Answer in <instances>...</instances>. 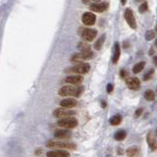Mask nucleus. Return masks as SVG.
I'll return each instance as SVG.
<instances>
[{
    "instance_id": "nucleus-2",
    "label": "nucleus",
    "mask_w": 157,
    "mask_h": 157,
    "mask_svg": "<svg viewBox=\"0 0 157 157\" xmlns=\"http://www.w3.org/2000/svg\"><path fill=\"white\" fill-rule=\"evenodd\" d=\"M46 146L49 148H59V149H69V150H75L77 146L73 142H54V140H49L46 143Z\"/></svg>"
},
{
    "instance_id": "nucleus-20",
    "label": "nucleus",
    "mask_w": 157,
    "mask_h": 157,
    "mask_svg": "<svg viewBox=\"0 0 157 157\" xmlns=\"http://www.w3.org/2000/svg\"><path fill=\"white\" fill-rule=\"evenodd\" d=\"M127 137V132L124 131V130H120V131L116 132L114 135V139L118 142H121V140H124Z\"/></svg>"
},
{
    "instance_id": "nucleus-14",
    "label": "nucleus",
    "mask_w": 157,
    "mask_h": 157,
    "mask_svg": "<svg viewBox=\"0 0 157 157\" xmlns=\"http://www.w3.org/2000/svg\"><path fill=\"white\" fill-rule=\"evenodd\" d=\"M78 104L77 100L75 98H72V97H69V98H65L60 102V105L63 108H67V109H70V108L76 107Z\"/></svg>"
},
{
    "instance_id": "nucleus-4",
    "label": "nucleus",
    "mask_w": 157,
    "mask_h": 157,
    "mask_svg": "<svg viewBox=\"0 0 157 157\" xmlns=\"http://www.w3.org/2000/svg\"><path fill=\"white\" fill-rule=\"evenodd\" d=\"M57 125L60 127V128H64L66 130L74 129L78 126V120L75 117L63 118V119H60V120L57 122Z\"/></svg>"
},
{
    "instance_id": "nucleus-12",
    "label": "nucleus",
    "mask_w": 157,
    "mask_h": 157,
    "mask_svg": "<svg viewBox=\"0 0 157 157\" xmlns=\"http://www.w3.org/2000/svg\"><path fill=\"white\" fill-rule=\"evenodd\" d=\"M126 83L132 90H139L140 88V81L137 78H128L126 80Z\"/></svg>"
},
{
    "instance_id": "nucleus-37",
    "label": "nucleus",
    "mask_w": 157,
    "mask_h": 157,
    "mask_svg": "<svg viewBox=\"0 0 157 157\" xmlns=\"http://www.w3.org/2000/svg\"><path fill=\"white\" fill-rule=\"evenodd\" d=\"M155 134H156V136H157V129H156V132H155Z\"/></svg>"
},
{
    "instance_id": "nucleus-25",
    "label": "nucleus",
    "mask_w": 157,
    "mask_h": 157,
    "mask_svg": "<svg viewBox=\"0 0 157 157\" xmlns=\"http://www.w3.org/2000/svg\"><path fill=\"white\" fill-rule=\"evenodd\" d=\"M154 74V69H150V70H148L147 73H145L144 76H143V80L144 81H148V80H150L151 77L153 76Z\"/></svg>"
},
{
    "instance_id": "nucleus-18",
    "label": "nucleus",
    "mask_w": 157,
    "mask_h": 157,
    "mask_svg": "<svg viewBox=\"0 0 157 157\" xmlns=\"http://www.w3.org/2000/svg\"><path fill=\"white\" fill-rule=\"evenodd\" d=\"M144 67H145V62L143 61L139 62V63H137L132 67V73H134V74H139V73L144 69Z\"/></svg>"
},
{
    "instance_id": "nucleus-9",
    "label": "nucleus",
    "mask_w": 157,
    "mask_h": 157,
    "mask_svg": "<svg viewBox=\"0 0 157 157\" xmlns=\"http://www.w3.org/2000/svg\"><path fill=\"white\" fill-rule=\"evenodd\" d=\"M82 21L86 26H93V25H94V23H95L96 17L93 13L86 12V13H83V15L82 17Z\"/></svg>"
},
{
    "instance_id": "nucleus-38",
    "label": "nucleus",
    "mask_w": 157,
    "mask_h": 157,
    "mask_svg": "<svg viewBox=\"0 0 157 157\" xmlns=\"http://www.w3.org/2000/svg\"><path fill=\"white\" fill-rule=\"evenodd\" d=\"M156 32H157V27H156Z\"/></svg>"
},
{
    "instance_id": "nucleus-36",
    "label": "nucleus",
    "mask_w": 157,
    "mask_h": 157,
    "mask_svg": "<svg viewBox=\"0 0 157 157\" xmlns=\"http://www.w3.org/2000/svg\"><path fill=\"white\" fill-rule=\"evenodd\" d=\"M155 45H156V46H157V39H156V41H155Z\"/></svg>"
},
{
    "instance_id": "nucleus-34",
    "label": "nucleus",
    "mask_w": 157,
    "mask_h": 157,
    "mask_svg": "<svg viewBox=\"0 0 157 157\" xmlns=\"http://www.w3.org/2000/svg\"><path fill=\"white\" fill-rule=\"evenodd\" d=\"M82 1H83V3L86 4V3H88V0H82Z\"/></svg>"
},
{
    "instance_id": "nucleus-1",
    "label": "nucleus",
    "mask_w": 157,
    "mask_h": 157,
    "mask_svg": "<svg viewBox=\"0 0 157 157\" xmlns=\"http://www.w3.org/2000/svg\"><path fill=\"white\" fill-rule=\"evenodd\" d=\"M60 96H74V97H80L81 94L83 93V88L82 86H65L59 89L58 91Z\"/></svg>"
},
{
    "instance_id": "nucleus-15",
    "label": "nucleus",
    "mask_w": 157,
    "mask_h": 157,
    "mask_svg": "<svg viewBox=\"0 0 157 157\" xmlns=\"http://www.w3.org/2000/svg\"><path fill=\"white\" fill-rule=\"evenodd\" d=\"M46 155L47 157H70V153L66 150L57 149V150L48 151Z\"/></svg>"
},
{
    "instance_id": "nucleus-24",
    "label": "nucleus",
    "mask_w": 157,
    "mask_h": 157,
    "mask_svg": "<svg viewBox=\"0 0 157 157\" xmlns=\"http://www.w3.org/2000/svg\"><path fill=\"white\" fill-rule=\"evenodd\" d=\"M155 36H156L155 32L152 31V29H151V31H147V32H146V34H145V39L149 41V40L153 39L154 37H155Z\"/></svg>"
},
{
    "instance_id": "nucleus-19",
    "label": "nucleus",
    "mask_w": 157,
    "mask_h": 157,
    "mask_svg": "<svg viewBox=\"0 0 157 157\" xmlns=\"http://www.w3.org/2000/svg\"><path fill=\"white\" fill-rule=\"evenodd\" d=\"M105 39H106V36H105V34H102V36L96 40V42L94 43V49H95V50H100V49H101L102 45H103V43L105 41Z\"/></svg>"
},
{
    "instance_id": "nucleus-35",
    "label": "nucleus",
    "mask_w": 157,
    "mask_h": 157,
    "mask_svg": "<svg viewBox=\"0 0 157 157\" xmlns=\"http://www.w3.org/2000/svg\"><path fill=\"white\" fill-rule=\"evenodd\" d=\"M93 1L95 2V3H98V2L100 1V0H93Z\"/></svg>"
},
{
    "instance_id": "nucleus-8",
    "label": "nucleus",
    "mask_w": 157,
    "mask_h": 157,
    "mask_svg": "<svg viewBox=\"0 0 157 157\" xmlns=\"http://www.w3.org/2000/svg\"><path fill=\"white\" fill-rule=\"evenodd\" d=\"M81 34L86 41H93L97 36V31L93 29H83Z\"/></svg>"
},
{
    "instance_id": "nucleus-17",
    "label": "nucleus",
    "mask_w": 157,
    "mask_h": 157,
    "mask_svg": "<svg viewBox=\"0 0 157 157\" xmlns=\"http://www.w3.org/2000/svg\"><path fill=\"white\" fill-rule=\"evenodd\" d=\"M146 139H147L148 146L150 147V149L152 151H155L157 149V140L155 139V137L151 135V132H148Z\"/></svg>"
},
{
    "instance_id": "nucleus-11",
    "label": "nucleus",
    "mask_w": 157,
    "mask_h": 157,
    "mask_svg": "<svg viewBox=\"0 0 157 157\" xmlns=\"http://www.w3.org/2000/svg\"><path fill=\"white\" fill-rule=\"evenodd\" d=\"M109 4L107 2H98V3H93L90 5V9L93 12H97V13H102L104 11L107 10Z\"/></svg>"
},
{
    "instance_id": "nucleus-32",
    "label": "nucleus",
    "mask_w": 157,
    "mask_h": 157,
    "mask_svg": "<svg viewBox=\"0 0 157 157\" xmlns=\"http://www.w3.org/2000/svg\"><path fill=\"white\" fill-rule=\"evenodd\" d=\"M101 103H102V107H106V103H105L104 101H102Z\"/></svg>"
},
{
    "instance_id": "nucleus-16",
    "label": "nucleus",
    "mask_w": 157,
    "mask_h": 157,
    "mask_svg": "<svg viewBox=\"0 0 157 157\" xmlns=\"http://www.w3.org/2000/svg\"><path fill=\"white\" fill-rule=\"evenodd\" d=\"M121 55V48H120V44L119 42H115L114 44V53H113V57H112V62L114 64H117V62L120 58Z\"/></svg>"
},
{
    "instance_id": "nucleus-5",
    "label": "nucleus",
    "mask_w": 157,
    "mask_h": 157,
    "mask_svg": "<svg viewBox=\"0 0 157 157\" xmlns=\"http://www.w3.org/2000/svg\"><path fill=\"white\" fill-rule=\"evenodd\" d=\"M93 57V52L91 51V49H86L83 51H81L80 53L74 54L72 57V61L74 62H81L83 60H88V59H91Z\"/></svg>"
},
{
    "instance_id": "nucleus-30",
    "label": "nucleus",
    "mask_w": 157,
    "mask_h": 157,
    "mask_svg": "<svg viewBox=\"0 0 157 157\" xmlns=\"http://www.w3.org/2000/svg\"><path fill=\"white\" fill-rule=\"evenodd\" d=\"M153 62L155 64V66H157V56H154L153 57Z\"/></svg>"
},
{
    "instance_id": "nucleus-7",
    "label": "nucleus",
    "mask_w": 157,
    "mask_h": 157,
    "mask_svg": "<svg viewBox=\"0 0 157 157\" xmlns=\"http://www.w3.org/2000/svg\"><path fill=\"white\" fill-rule=\"evenodd\" d=\"M124 17H125L126 22L128 23V25L130 26V28L132 29H137V22H136V18H135L134 12H132V9L130 8H127L125 10V13H124Z\"/></svg>"
},
{
    "instance_id": "nucleus-3",
    "label": "nucleus",
    "mask_w": 157,
    "mask_h": 157,
    "mask_svg": "<svg viewBox=\"0 0 157 157\" xmlns=\"http://www.w3.org/2000/svg\"><path fill=\"white\" fill-rule=\"evenodd\" d=\"M90 70V66L88 63H78L77 65H75L74 67H71V68L66 69V73H76L78 75H85L88 74Z\"/></svg>"
},
{
    "instance_id": "nucleus-29",
    "label": "nucleus",
    "mask_w": 157,
    "mask_h": 157,
    "mask_svg": "<svg viewBox=\"0 0 157 157\" xmlns=\"http://www.w3.org/2000/svg\"><path fill=\"white\" fill-rule=\"evenodd\" d=\"M120 76L122 78H126L127 77V72L125 71V70H122L121 73H120Z\"/></svg>"
},
{
    "instance_id": "nucleus-21",
    "label": "nucleus",
    "mask_w": 157,
    "mask_h": 157,
    "mask_svg": "<svg viewBox=\"0 0 157 157\" xmlns=\"http://www.w3.org/2000/svg\"><path fill=\"white\" fill-rule=\"evenodd\" d=\"M139 147L137 146H131L127 149V155L129 157H136L137 154H139Z\"/></svg>"
},
{
    "instance_id": "nucleus-33",
    "label": "nucleus",
    "mask_w": 157,
    "mask_h": 157,
    "mask_svg": "<svg viewBox=\"0 0 157 157\" xmlns=\"http://www.w3.org/2000/svg\"><path fill=\"white\" fill-rule=\"evenodd\" d=\"M121 2H122V4H123V5L126 4V0H121Z\"/></svg>"
},
{
    "instance_id": "nucleus-10",
    "label": "nucleus",
    "mask_w": 157,
    "mask_h": 157,
    "mask_svg": "<svg viewBox=\"0 0 157 157\" xmlns=\"http://www.w3.org/2000/svg\"><path fill=\"white\" fill-rule=\"evenodd\" d=\"M83 81V78L81 75H74V76H69L65 78V82L67 83H70L71 86H78L81 85Z\"/></svg>"
},
{
    "instance_id": "nucleus-27",
    "label": "nucleus",
    "mask_w": 157,
    "mask_h": 157,
    "mask_svg": "<svg viewBox=\"0 0 157 157\" xmlns=\"http://www.w3.org/2000/svg\"><path fill=\"white\" fill-rule=\"evenodd\" d=\"M142 112H143V110L142 109V108H139V109H137V110L136 111V113H135V117H136V118L139 117V116L142 114Z\"/></svg>"
},
{
    "instance_id": "nucleus-28",
    "label": "nucleus",
    "mask_w": 157,
    "mask_h": 157,
    "mask_svg": "<svg viewBox=\"0 0 157 157\" xmlns=\"http://www.w3.org/2000/svg\"><path fill=\"white\" fill-rule=\"evenodd\" d=\"M106 90L108 93H111L113 91V85L112 83H108L107 85V88H106Z\"/></svg>"
},
{
    "instance_id": "nucleus-23",
    "label": "nucleus",
    "mask_w": 157,
    "mask_h": 157,
    "mask_svg": "<svg viewBox=\"0 0 157 157\" xmlns=\"http://www.w3.org/2000/svg\"><path fill=\"white\" fill-rule=\"evenodd\" d=\"M144 98L147 100V101H152L155 98V93H154L153 90L151 89H148L144 93Z\"/></svg>"
},
{
    "instance_id": "nucleus-31",
    "label": "nucleus",
    "mask_w": 157,
    "mask_h": 157,
    "mask_svg": "<svg viewBox=\"0 0 157 157\" xmlns=\"http://www.w3.org/2000/svg\"><path fill=\"white\" fill-rule=\"evenodd\" d=\"M154 54V49L153 48H150V50H149V55H153Z\"/></svg>"
},
{
    "instance_id": "nucleus-6",
    "label": "nucleus",
    "mask_w": 157,
    "mask_h": 157,
    "mask_svg": "<svg viewBox=\"0 0 157 157\" xmlns=\"http://www.w3.org/2000/svg\"><path fill=\"white\" fill-rule=\"evenodd\" d=\"M76 114V111L67 109V108H58V109L54 110L53 115L55 116L56 118L59 119H63V118H68V117H73Z\"/></svg>"
},
{
    "instance_id": "nucleus-13",
    "label": "nucleus",
    "mask_w": 157,
    "mask_h": 157,
    "mask_svg": "<svg viewBox=\"0 0 157 157\" xmlns=\"http://www.w3.org/2000/svg\"><path fill=\"white\" fill-rule=\"evenodd\" d=\"M54 136L59 139H70V137H71L72 134H71V132L66 129H60L55 132Z\"/></svg>"
},
{
    "instance_id": "nucleus-22",
    "label": "nucleus",
    "mask_w": 157,
    "mask_h": 157,
    "mask_svg": "<svg viewBox=\"0 0 157 157\" xmlns=\"http://www.w3.org/2000/svg\"><path fill=\"white\" fill-rule=\"evenodd\" d=\"M110 124L112 126H118V125H120L121 124V122H122V116L121 115H114L113 117H111L110 119Z\"/></svg>"
},
{
    "instance_id": "nucleus-26",
    "label": "nucleus",
    "mask_w": 157,
    "mask_h": 157,
    "mask_svg": "<svg viewBox=\"0 0 157 157\" xmlns=\"http://www.w3.org/2000/svg\"><path fill=\"white\" fill-rule=\"evenodd\" d=\"M148 9V5H147V2H143V4H142L139 6V13H144V12H146Z\"/></svg>"
}]
</instances>
